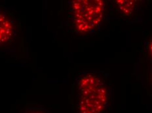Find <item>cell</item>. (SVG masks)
Masks as SVG:
<instances>
[{
	"mask_svg": "<svg viewBox=\"0 0 152 113\" xmlns=\"http://www.w3.org/2000/svg\"><path fill=\"white\" fill-rule=\"evenodd\" d=\"M20 113H51L45 108L39 105H30L25 107Z\"/></svg>",
	"mask_w": 152,
	"mask_h": 113,
	"instance_id": "8992f818",
	"label": "cell"
},
{
	"mask_svg": "<svg viewBox=\"0 0 152 113\" xmlns=\"http://www.w3.org/2000/svg\"><path fill=\"white\" fill-rule=\"evenodd\" d=\"M75 113H109L112 102L110 74L104 71H83L74 83Z\"/></svg>",
	"mask_w": 152,
	"mask_h": 113,
	"instance_id": "6da1fadb",
	"label": "cell"
},
{
	"mask_svg": "<svg viewBox=\"0 0 152 113\" xmlns=\"http://www.w3.org/2000/svg\"><path fill=\"white\" fill-rule=\"evenodd\" d=\"M110 6L104 0H74L66 5V27L80 37L96 34L110 20Z\"/></svg>",
	"mask_w": 152,
	"mask_h": 113,
	"instance_id": "7a4b0ae2",
	"label": "cell"
},
{
	"mask_svg": "<svg viewBox=\"0 0 152 113\" xmlns=\"http://www.w3.org/2000/svg\"><path fill=\"white\" fill-rule=\"evenodd\" d=\"M17 35V26L10 13L0 8V46L11 43Z\"/></svg>",
	"mask_w": 152,
	"mask_h": 113,
	"instance_id": "3957f363",
	"label": "cell"
},
{
	"mask_svg": "<svg viewBox=\"0 0 152 113\" xmlns=\"http://www.w3.org/2000/svg\"><path fill=\"white\" fill-rule=\"evenodd\" d=\"M113 5L115 10L123 18L131 19L132 21L138 17V14L142 12L144 7L142 1H126L119 0L112 1Z\"/></svg>",
	"mask_w": 152,
	"mask_h": 113,
	"instance_id": "277c9868",
	"label": "cell"
},
{
	"mask_svg": "<svg viewBox=\"0 0 152 113\" xmlns=\"http://www.w3.org/2000/svg\"><path fill=\"white\" fill-rule=\"evenodd\" d=\"M142 59L145 69V81L148 85V91L152 96V32L145 37L142 43Z\"/></svg>",
	"mask_w": 152,
	"mask_h": 113,
	"instance_id": "5b68a950",
	"label": "cell"
}]
</instances>
